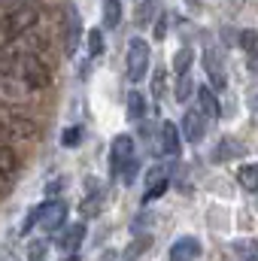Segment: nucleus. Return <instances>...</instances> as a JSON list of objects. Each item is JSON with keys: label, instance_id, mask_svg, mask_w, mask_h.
<instances>
[{"label": "nucleus", "instance_id": "1", "mask_svg": "<svg viewBox=\"0 0 258 261\" xmlns=\"http://www.w3.org/2000/svg\"><path fill=\"white\" fill-rule=\"evenodd\" d=\"M37 21H40L37 6H21V9H12V12H0V49L15 43L28 31H34Z\"/></svg>", "mask_w": 258, "mask_h": 261}, {"label": "nucleus", "instance_id": "2", "mask_svg": "<svg viewBox=\"0 0 258 261\" xmlns=\"http://www.w3.org/2000/svg\"><path fill=\"white\" fill-rule=\"evenodd\" d=\"M9 140H37V122L0 107V143L6 146Z\"/></svg>", "mask_w": 258, "mask_h": 261}, {"label": "nucleus", "instance_id": "3", "mask_svg": "<svg viewBox=\"0 0 258 261\" xmlns=\"http://www.w3.org/2000/svg\"><path fill=\"white\" fill-rule=\"evenodd\" d=\"M149 58H152V49L146 40H131L128 43V61H125V73H128V82H143L146 79V70H149Z\"/></svg>", "mask_w": 258, "mask_h": 261}, {"label": "nucleus", "instance_id": "4", "mask_svg": "<svg viewBox=\"0 0 258 261\" xmlns=\"http://www.w3.org/2000/svg\"><path fill=\"white\" fill-rule=\"evenodd\" d=\"M67 216H70V210H67L64 200L49 197L46 203H40V219H37V228H40V231H46V234H55V231H61V228L67 225Z\"/></svg>", "mask_w": 258, "mask_h": 261}, {"label": "nucleus", "instance_id": "5", "mask_svg": "<svg viewBox=\"0 0 258 261\" xmlns=\"http://www.w3.org/2000/svg\"><path fill=\"white\" fill-rule=\"evenodd\" d=\"M79 43H82V18H79L76 6H67V12H64V52L70 58L76 55Z\"/></svg>", "mask_w": 258, "mask_h": 261}, {"label": "nucleus", "instance_id": "6", "mask_svg": "<svg viewBox=\"0 0 258 261\" xmlns=\"http://www.w3.org/2000/svg\"><path fill=\"white\" fill-rule=\"evenodd\" d=\"M131 158H134V140H131L128 134H119V137L110 143V173L119 176L122 164H128Z\"/></svg>", "mask_w": 258, "mask_h": 261}, {"label": "nucleus", "instance_id": "7", "mask_svg": "<svg viewBox=\"0 0 258 261\" xmlns=\"http://www.w3.org/2000/svg\"><path fill=\"white\" fill-rule=\"evenodd\" d=\"M203 70H207V76H210V85L213 88H225L228 85V73H225V64H222V55L216 52V46H207L203 49Z\"/></svg>", "mask_w": 258, "mask_h": 261}, {"label": "nucleus", "instance_id": "8", "mask_svg": "<svg viewBox=\"0 0 258 261\" xmlns=\"http://www.w3.org/2000/svg\"><path fill=\"white\" fill-rule=\"evenodd\" d=\"M179 146H183V137H179V128L173 122H161L158 125V155H167V158H176L179 155Z\"/></svg>", "mask_w": 258, "mask_h": 261}, {"label": "nucleus", "instance_id": "9", "mask_svg": "<svg viewBox=\"0 0 258 261\" xmlns=\"http://www.w3.org/2000/svg\"><path fill=\"white\" fill-rule=\"evenodd\" d=\"M183 134L179 137H186L189 143H200L203 140V134H207V119L197 113V110H189L186 116H183Z\"/></svg>", "mask_w": 258, "mask_h": 261}, {"label": "nucleus", "instance_id": "10", "mask_svg": "<svg viewBox=\"0 0 258 261\" xmlns=\"http://www.w3.org/2000/svg\"><path fill=\"white\" fill-rule=\"evenodd\" d=\"M82 240H85V225H82V222H76V225H67V228H61L58 249H61V252H67V255H73V252H79Z\"/></svg>", "mask_w": 258, "mask_h": 261}, {"label": "nucleus", "instance_id": "11", "mask_svg": "<svg viewBox=\"0 0 258 261\" xmlns=\"http://www.w3.org/2000/svg\"><path fill=\"white\" fill-rule=\"evenodd\" d=\"M197 255H200V243H197L194 237H179V240L170 246L167 261H194Z\"/></svg>", "mask_w": 258, "mask_h": 261}, {"label": "nucleus", "instance_id": "12", "mask_svg": "<svg viewBox=\"0 0 258 261\" xmlns=\"http://www.w3.org/2000/svg\"><path fill=\"white\" fill-rule=\"evenodd\" d=\"M34 91L24 85V82H18V79H12V76H0V100H12V103H18V100H24V97H31Z\"/></svg>", "mask_w": 258, "mask_h": 261}, {"label": "nucleus", "instance_id": "13", "mask_svg": "<svg viewBox=\"0 0 258 261\" xmlns=\"http://www.w3.org/2000/svg\"><path fill=\"white\" fill-rule=\"evenodd\" d=\"M237 155H246V146L240 140H234V137H222L216 143V149H213V161H231Z\"/></svg>", "mask_w": 258, "mask_h": 261}, {"label": "nucleus", "instance_id": "14", "mask_svg": "<svg viewBox=\"0 0 258 261\" xmlns=\"http://www.w3.org/2000/svg\"><path fill=\"white\" fill-rule=\"evenodd\" d=\"M146 182H149V189L143 192V203H152V200H158V197L170 189V179L164 176V170H161V167H155V170L149 173V179H146Z\"/></svg>", "mask_w": 258, "mask_h": 261}, {"label": "nucleus", "instance_id": "15", "mask_svg": "<svg viewBox=\"0 0 258 261\" xmlns=\"http://www.w3.org/2000/svg\"><path fill=\"white\" fill-rule=\"evenodd\" d=\"M197 103H200V116L203 119H219V97L213 94V88H207V85H200L197 88Z\"/></svg>", "mask_w": 258, "mask_h": 261}, {"label": "nucleus", "instance_id": "16", "mask_svg": "<svg viewBox=\"0 0 258 261\" xmlns=\"http://www.w3.org/2000/svg\"><path fill=\"white\" fill-rule=\"evenodd\" d=\"M15 173H18V155H15L9 146L0 143V179H9V176H15Z\"/></svg>", "mask_w": 258, "mask_h": 261}, {"label": "nucleus", "instance_id": "17", "mask_svg": "<svg viewBox=\"0 0 258 261\" xmlns=\"http://www.w3.org/2000/svg\"><path fill=\"white\" fill-rule=\"evenodd\" d=\"M122 24V0H104V28H119Z\"/></svg>", "mask_w": 258, "mask_h": 261}, {"label": "nucleus", "instance_id": "18", "mask_svg": "<svg viewBox=\"0 0 258 261\" xmlns=\"http://www.w3.org/2000/svg\"><path fill=\"white\" fill-rule=\"evenodd\" d=\"M237 182L246 192H258V164H243L240 173H237Z\"/></svg>", "mask_w": 258, "mask_h": 261}, {"label": "nucleus", "instance_id": "19", "mask_svg": "<svg viewBox=\"0 0 258 261\" xmlns=\"http://www.w3.org/2000/svg\"><path fill=\"white\" fill-rule=\"evenodd\" d=\"M155 15V0H137V12H134V21L140 28H146Z\"/></svg>", "mask_w": 258, "mask_h": 261}, {"label": "nucleus", "instance_id": "20", "mask_svg": "<svg viewBox=\"0 0 258 261\" xmlns=\"http://www.w3.org/2000/svg\"><path fill=\"white\" fill-rule=\"evenodd\" d=\"M146 116V97L140 94V91H131L128 94V119H143Z\"/></svg>", "mask_w": 258, "mask_h": 261}, {"label": "nucleus", "instance_id": "21", "mask_svg": "<svg viewBox=\"0 0 258 261\" xmlns=\"http://www.w3.org/2000/svg\"><path fill=\"white\" fill-rule=\"evenodd\" d=\"M192 61H194V52L189 49V46H183V49L176 52V58H173V70H176V76H186L189 67H192Z\"/></svg>", "mask_w": 258, "mask_h": 261}, {"label": "nucleus", "instance_id": "22", "mask_svg": "<svg viewBox=\"0 0 258 261\" xmlns=\"http://www.w3.org/2000/svg\"><path fill=\"white\" fill-rule=\"evenodd\" d=\"M28 261H49V240H31L28 243Z\"/></svg>", "mask_w": 258, "mask_h": 261}, {"label": "nucleus", "instance_id": "23", "mask_svg": "<svg viewBox=\"0 0 258 261\" xmlns=\"http://www.w3.org/2000/svg\"><path fill=\"white\" fill-rule=\"evenodd\" d=\"M192 91H194V79H192V76H189V73H186V76H176V91H173V94H176V100H179V103H186V100L192 97Z\"/></svg>", "mask_w": 258, "mask_h": 261}, {"label": "nucleus", "instance_id": "24", "mask_svg": "<svg viewBox=\"0 0 258 261\" xmlns=\"http://www.w3.org/2000/svg\"><path fill=\"white\" fill-rule=\"evenodd\" d=\"M100 210H104V195H100V192H97V195H88L82 200V206H79V213H82L85 219H88V216H97Z\"/></svg>", "mask_w": 258, "mask_h": 261}, {"label": "nucleus", "instance_id": "25", "mask_svg": "<svg viewBox=\"0 0 258 261\" xmlns=\"http://www.w3.org/2000/svg\"><path fill=\"white\" fill-rule=\"evenodd\" d=\"M234 249H237V255L243 261H258V243L255 240H237Z\"/></svg>", "mask_w": 258, "mask_h": 261}, {"label": "nucleus", "instance_id": "26", "mask_svg": "<svg viewBox=\"0 0 258 261\" xmlns=\"http://www.w3.org/2000/svg\"><path fill=\"white\" fill-rule=\"evenodd\" d=\"M137 173H140V161H137V155H134L128 164H122V170H119V176H116V179H119V182H125V186H131V182L137 179Z\"/></svg>", "mask_w": 258, "mask_h": 261}, {"label": "nucleus", "instance_id": "27", "mask_svg": "<svg viewBox=\"0 0 258 261\" xmlns=\"http://www.w3.org/2000/svg\"><path fill=\"white\" fill-rule=\"evenodd\" d=\"M237 43H240L249 55H258V31H240V34H237Z\"/></svg>", "mask_w": 258, "mask_h": 261}, {"label": "nucleus", "instance_id": "28", "mask_svg": "<svg viewBox=\"0 0 258 261\" xmlns=\"http://www.w3.org/2000/svg\"><path fill=\"white\" fill-rule=\"evenodd\" d=\"M104 49H107V43H104V34H100V31H88V52H91V58L104 55Z\"/></svg>", "mask_w": 258, "mask_h": 261}, {"label": "nucleus", "instance_id": "29", "mask_svg": "<svg viewBox=\"0 0 258 261\" xmlns=\"http://www.w3.org/2000/svg\"><path fill=\"white\" fill-rule=\"evenodd\" d=\"M82 143V128L79 125H70V128H64V134H61V146H79Z\"/></svg>", "mask_w": 258, "mask_h": 261}, {"label": "nucleus", "instance_id": "30", "mask_svg": "<svg viewBox=\"0 0 258 261\" xmlns=\"http://www.w3.org/2000/svg\"><path fill=\"white\" fill-rule=\"evenodd\" d=\"M164 82H167V70L158 67V70L152 73V94H155V97H164V88H167Z\"/></svg>", "mask_w": 258, "mask_h": 261}, {"label": "nucleus", "instance_id": "31", "mask_svg": "<svg viewBox=\"0 0 258 261\" xmlns=\"http://www.w3.org/2000/svg\"><path fill=\"white\" fill-rule=\"evenodd\" d=\"M37 219H40V203H37V206L24 216V222H21V234H31V231L37 228Z\"/></svg>", "mask_w": 258, "mask_h": 261}, {"label": "nucleus", "instance_id": "32", "mask_svg": "<svg viewBox=\"0 0 258 261\" xmlns=\"http://www.w3.org/2000/svg\"><path fill=\"white\" fill-rule=\"evenodd\" d=\"M21 6H34V0H0V9H6V12L21 9Z\"/></svg>", "mask_w": 258, "mask_h": 261}, {"label": "nucleus", "instance_id": "33", "mask_svg": "<svg viewBox=\"0 0 258 261\" xmlns=\"http://www.w3.org/2000/svg\"><path fill=\"white\" fill-rule=\"evenodd\" d=\"M167 37V15H158L155 21V40H164Z\"/></svg>", "mask_w": 258, "mask_h": 261}, {"label": "nucleus", "instance_id": "34", "mask_svg": "<svg viewBox=\"0 0 258 261\" xmlns=\"http://www.w3.org/2000/svg\"><path fill=\"white\" fill-rule=\"evenodd\" d=\"M246 64H249L252 73H258V55H249V58H246Z\"/></svg>", "mask_w": 258, "mask_h": 261}, {"label": "nucleus", "instance_id": "35", "mask_svg": "<svg viewBox=\"0 0 258 261\" xmlns=\"http://www.w3.org/2000/svg\"><path fill=\"white\" fill-rule=\"evenodd\" d=\"M64 261H79V255L73 252V255H64Z\"/></svg>", "mask_w": 258, "mask_h": 261}]
</instances>
